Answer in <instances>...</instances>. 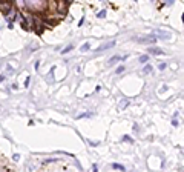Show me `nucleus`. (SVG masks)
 <instances>
[{"label":"nucleus","mask_w":184,"mask_h":172,"mask_svg":"<svg viewBox=\"0 0 184 172\" xmlns=\"http://www.w3.org/2000/svg\"><path fill=\"white\" fill-rule=\"evenodd\" d=\"M48 0H25V8L34 14H40L46 11Z\"/></svg>","instance_id":"1"},{"label":"nucleus","mask_w":184,"mask_h":172,"mask_svg":"<svg viewBox=\"0 0 184 172\" xmlns=\"http://www.w3.org/2000/svg\"><path fill=\"white\" fill-rule=\"evenodd\" d=\"M154 34H157V38H161V40H170L172 38V34H170V31H164V29H155V32Z\"/></svg>","instance_id":"2"},{"label":"nucleus","mask_w":184,"mask_h":172,"mask_svg":"<svg viewBox=\"0 0 184 172\" xmlns=\"http://www.w3.org/2000/svg\"><path fill=\"white\" fill-rule=\"evenodd\" d=\"M140 43H149V45H154L155 42H157V37L155 35H147V37H140V38H137Z\"/></svg>","instance_id":"3"},{"label":"nucleus","mask_w":184,"mask_h":172,"mask_svg":"<svg viewBox=\"0 0 184 172\" xmlns=\"http://www.w3.org/2000/svg\"><path fill=\"white\" fill-rule=\"evenodd\" d=\"M115 46V40H111V42H106V43H103V45H100L98 48H97V51L100 52V51H106V49H111V48H114Z\"/></svg>","instance_id":"4"},{"label":"nucleus","mask_w":184,"mask_h":172,"mask_svg":"<svg viewBox=\"0 0 184 172\" xmlns=\"http://www.w3.org/2000/svg\"><path fill=\"white\" fill-rule=\"evenodd\" d=\"M149 54H154V55H163L164 52L158 48H149Z\"/></svg>","instance_id":"5"},{"label":"nucleus","mask_w":184,"mask_h":172,"mask_svg":"<svg viewBox=\"0 0 184 172\" xmlns=\"http://www.w3.org/2000/svg\"><path fill=\"white\" fill-rule=\"evenodd\" d=\"M89 48H91V43H89V42H86V43H83V45L80 46V51H81V52H88V51H89Z\"/></svg>","instance_id":"6"},{"label":"nucleus","mask_w":184,"mask_h":172,"mask_svg":"<svg viewBox=\"0 0 184 172\" xmlns=\"http://www.w3.org/2000/svg\"><path fill=\"white\" fill-rule=\"evenodd\" d=\"M121 60V57L120 55H114V57H111V60L107 62V65H115L117 62H120Z\"/></svg>","instance_id":"7"},{"label":"nucleus","mask_w":184,"mask_h":172,"mask_svg":"<svg viewBox=\"0 0 184 172\" xmlns=\"http://www.w3.org/2000/svg\"><path fill=\"white\" fill-rule=\"evenodd\" d=\"M14 3L18 9H25V0H14Z\"/></svg>","instance_id":"8"},{"label":"nucleus","mask_w":184,"mask_h":172,"mask_svg":"<svg viewBox=\"0 0 184 172\" xmlns=\"http://www.w3.org/2000/svg\"><path fill=\"white\" fill-rule=\"evenodd\" d=\"M112 169H118V171H126V168L120 163H112Z\"/></svg>","instance_id":"9"},{"label":"nucleus","mask_w":184,"mask_h":172,"mask_svg":"<svg viewBox=\"0 0 184 172\" xmlns=\"http://www.w3.org/2000/svg\"><path fill=\"white\" fill-rule=\"evenodd\" d=\"M127 105H129V100H127V98H124V100H121V103L118 105V109H124Z\"/></svg>","instance_id":"10"},{"label":"nucleus","mask_w":184,"mask_h":172,"mask_svg":"<svg viewBox=\"0 0 184 172\" xmlns=\"http://www.w3.org/2000/svg\"><path fill=\"white\" fill-rule=\"evenodd\" d=\"M147 60H149V55L147 54H143V55H140V63H147Z\"/></svg>","instance_id":"11"},{"label":"nucleus","mask_w":184,"mask_h":172,"mask_svg":"<svg viewBox=\"0 0 184 172\" xmlns=\"http://www.w3.org/2000/svg\"><path fill=\"white\" fill-rule=\"evenodd\" d=\"M72 49H74V46H72V45H69V46H66V48L61 51V54H68V52H71Z\"/></svg>","instance_id":"12"},{"label":"nucleus","mask_w":184,"mask_h":172,"mask_svg":"<svg viewBox=\"0 0 184 172\" xmlns=\"http://www.w3.org/2000/svg\"><path fill=\"white\" fill-rule=\"evenodd\" d=\"M150 71H152V66H150V65H146V66H144V69H143V72H144V74H150Z\"/></svg>","instance_id":"13"},{"label":"nucleus","mask_w":184,"mask_h":172,"mask_svg":"<svg viewBox=\"0 0 184 172\" xmlns=\"http://www.w3.org/2000/svg\"><path fill=\"white\" fill-rule=\"evenodd\" d=\"M97 17H98V18H104V17H106V9H103V11H100V12L97 14Z\"/></svg>","instance_id":"14"},{"label":"nucleus","mask_w":184,"mask_h":172,"mask_svg":"<svg viewBox=\"0 0 184 172\" xmlns=\"http://www.w3.org/2000/svg\"><path fill=\"white\" fill-rule=\"evenodd\" d=\"M166 68H167V65H166V63H160V66H158V69H160V71H164Z\"/></svg>","instance_id":"15"},{"label":"nucleus","mask_w":184,"mask_h":172,"mask_svg":"<svg viewBox=\"0 0 184 172\" xmlns=\"http://www.w3.org/2000/svg\"><path fill=\"white\" fill-rule=\"evenodd\" d=\"M115 72H117V74H121V72H124V66H118Z\"/></svg>","instance_id":"16"},{"label":"nucleus","mask_w":184,"mask_h":172,"mask_svg":"<svg viewBox=\"0 0 184 172\" xmlns=\"http://www.w3.org/2000/svg\"><path fill=\"white\" fill-rule=\"evenodd\" d=\"M123 140H124V141H129V143H134V140H132L131 137H127V135H124V137H123Z\"/></svg>","instance_id":"17"},{"label":"nucleus","mask_w":184,"mask_h":172,"mask_svg":"<svg viewBox=\"0 0 184 172\" xmlns=\"http://www.w3.org/2000/svg\"><path fill=\"white\" fill-rule=\"evenodd\" d=\"M164 3H166L167 6H170V5H174V3H175V0H164Z\"/></svg>","instance_id":"18"},{"label":"nucleus","mask_w":184,"mask_h":172,"mask_svg":"<svg viewBox=\"0 0 184 172\" xmlns=\"http://www.w3.org/2000/svg\"><path fill=\"white\" fill-rule=\"evenodd\" d=\"M29 82H31V77H26V80H25V86H26V88L29 86Z\"/></svg>","instance_id":"19"},{"label":"nucleus","mask_w":184,"mask_h":172,"mask_svg":"<svg viewBox=\"0 0 184 172\" xmlns=\"http://www.w3.org/2000/svg\"><path fill=\"white\" fill-rule=\"evenodd\" d=\"M172 126H178V120H177V117L172 120Z\"/></svg>","instance_id":"20"},{"label":"nucleus","mask_w":184,"mask_h":172,"mask_svg":"<svg viewBox=\"0 0 184 172\" xmlns=\"http://www.w3.org/2000/svg\"><path fill=\"white\" fill-rule=\"evenodd\" d=\"M18 158H20V155H18V154H14V157H12V160H14V161H18Z\"/></svg>","instance_id":"21"},{"label":"nucleus","mask_w":184,"mask_h":172,"mask_svg":"<svg viewBox=\"0 0 184 172\" xmlns=\"http://www.w3.org/2000/svg\"><path fill=\"white\" fill-rule=\"evenodd\" d=\"M83 23H84V17H81V18H80V22H78V26H83Z\"/></svg>","instance_id":"22"},{"label":"nucleus","mask_w":184,"mask_h":172,"mask_svg":"<svg viewBox=\"0 0 184 172\" xmlns=\"http://www.w3.org/2000/svg\"><path fill=\"white\" fill-rule=\"evenodd\" d=\"M2 82H5V75H3V74L0 75V83H2Z\"/></svg>","instance_id":"23"},{"label":"nucleus","mask_w":184,"mask_h":172,"mask_svg":"<svg viewBox=\"0 0 184 172\" xmlns=\"http://www.w3.org/2000/svg\"><path fill=\"white\" fill-rule=\"evenodd\" d=\"M181 18H183V23H184V14H183V17H181Z\"/></svg>","instance_id":"24"},{"label":"nucleus","mask_w":184,"mask_h":172,"mask_svg":"<svg viewBox=\"0 0 184 172\" xmlns=\"http://www.w3.org/2000/svg\"><path fill=\"white\" fill-rule=\"evenodd\" d=\"M9 2H14V0H9Z\"/></svg>","instance_id":"25"},{"label":"nucleus","mask_w":184,"mask_h":172,"mask_svg":"<svg viewBox=\"0 0 184 172\" xmlns=\"http://www.w3.org/2000/svg\"><path fill=\"white\" fill-rule=\"evenodd\" d=\"M152 2H155V0H152Z\"/></svg>","instance_id":"26"}]
</instances>
